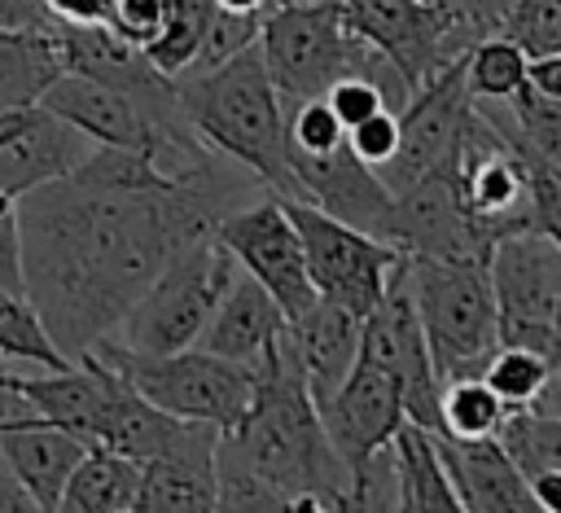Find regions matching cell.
<instances>
[{"label":"cell","instance_id":"6da1fadb","mask_svg":"<svg viewBox=\"0 0 561 513\" xmlns=\"http://www.w3.org/2000/svg\"><path fill=\"white\" fill-rule=\"evenodd\" d=\"M215 162L219 153H206L171 171L145 149L92 145L70 175L18 197L22 294L61 355L110 338L158 267L232 210Z\"/></svg>","mask_w":561,"mask_h":513},{"label":"cell","instance_id":"7a4b0ae2","mask_svg":"<svg viewBox=\"0 0 561 513\" xmlns=\"http://www.w3.org/2000/svg\"><path fill=\"white\" fill-rule=\"evenodd\" d=\"M254 373V399L232 430H219V443L285 495V513L289 500L307 491L324 500V513H342L351 469L320 425V412L311 403L307 377L285 329L259 355Z\"/></svg>","mask_w":561,"mask_h":513},{"label":"cell","instance_id":"3957f363","mask_svg":"<svg viewBox=\"0 0 561 513\" xmlns=\"http://www.w3.org/2000/svg\"><path fill=\"white\" fill-rule=\"evenodd\" d=\"M175 101L188 132L219 158L250 171L276 197H302L289 171L285 105L263 66L259 44L232 53L228 61L193 75H175Z\"/></svg>","mask_w":561,"mask_h":513},{"label":"cell","instance_id":"277c9868","mask_svg":"<svg viewBox=\"0 0 561 513\" xmlns=\"http://www.w3.org/2000/svg\"><path fill=\"white\" fill-rule=\"evenodd\" d=\"M259 53H263V66L276 83L285 114L298 101L324 96L329 83H337L346 75L373 79L394 114L412 96L408 83L399 79V70L368 39H359L346 26L342 0H294V4L272 9L259 26Z\"/></svg>","mask_w":561,"mask_h":513},{"label":"cell","instance_id":"5b68a950","mask_svg":"<svg viewBox=\"0 0 561 513\" xmlns=\"http://www.w3.org/2000/svg\"><path fill=\"white\" fill-rule=\"evenodd\" d=\"M403 272H408V289H412L438 381L482 377L491 351L500 346L486 259L403 254Z\"/></svg>","mask_w":561,"mask_h":513},{"label":"cell","instance_id":"8992f818","mask_svg":"<svg viewBox=\"0 0 561 513\" xmlns=\"http://www.w3.org/2000/svg\"><path fill=\"white\" fill-rule=\"evenodd\" d=\"M232 276H237V259L210 228V232L184 241L158 267V276L123 311V320H118V329L110 338L118 346L145 351V355L184 351L206 329V320H210V311L224 298Z\"/></svg>","mask_w":561,"mask_h":513},{"label":"cell","instance_id":"52a82bcc","mask_svg":"<svg viewBox=\"0 0 561 513\" xmlns=\"http://www.w3.org/2000/svg\"><path fill=\"white\" fill-rule=\"evenodd\" d=\"M88 351L110 360L149 403H158L162 412L184 417V421H206L215 430H232L254 399V377H259L254 368L259 364L224 360V355H210L202 346L145 355V351L118 346L114 338H101Z\"/></svg>","mask_w":561,"mask_h":513},{"label":"cell","instance_id":"ba28073f","mask_svg":"<svg viewBox=\"0 0 561 513\" xmlns=\"http://www.w3.org/2000/svg\"><path fill=\"white\" fill-rule=\"evenodd\" d=\"M486 276L500 342L557 360L552 320L561 307V246L539 228L500 232L486 250Z\"/></svg>","mask_w":561,"mask_h":513},{"label":"cell","instance_id":"9c48e42d","mask_svg":"<svg viewBox=\"0 0 561 513\" xmlns=\"http://www.w3.org/2000/svg\"><path fill=\"white\" fill-rule=\"evenodd\" d=\"M280 202H285L289 224L298 228L307 276L316 285V294L364 320L377 307V298L386 294V281L403 254L390 241L333 219L329 210H320L307 197H280Z\"/></svg>","mask_w":561,"mask_h":513},{"label":"cell","instance_id":"30bf717a","mask_svg":"<svg viewBox=\"0 0 561 513\" xmlns=\"http://www.w3.org/2000/svg\"><path fill=\"white\" fill-rule=\"evenodd\" d=\"M342 18L399 70L408 92H416L478 39L438 0H342Z\"/></svg>","mask_w":561,"mask_h":513},{"label":"cell","instance_id":"8fae6325","mask_svg":"<svg viewBox=\"0 0 561 513\" xmlns=\"http://www.w3.org/2000/svg\"><path fill=\"white\" fill-rule=\"evenodd\" d=\"M359 355L381 364L386 373H394V381L403 390V417L408 421H416L425 430H438V390H443V381H438L434 360H430V342H425V329H421V316H416V303H412V289H408L403 259L394 263L377 307L359 320Z\"/></svg>","mask_w":561,"mask_h":513},{"label":"cell","instance_id":"7c38bea8","mask_svg":"<svg viewBox=\"0 0 561 513\" xmlns=\"http://www.w3.org/2000/svg\"><path fill=\"white\" fill-rule=\"evenodd\" d=\"M381 237L399 254H425V259H486L495 241L465 206L456 167L425 171L412 184L394 189Z\"/></svg>","mask_w":561,"mask_h":513},{"label":"cell","instance_id":"4fadbf2b","mask_svg":"<svg viewBox=\"0 0 561 513\" xmlns=\"http://www.w3.org/2000/svg\"><path fill=\"white\" fill-rule=\"evenodd\" d=\"M473 110V96L465 88V53L456 61H447L434 79H425L399 110V145L394 153L377 167V175L386 180V189H403L425 171L438 167H456V149H460V132L465 118Z\"/></svg>","mask_w":561,"mask_h":513},{"label":"cell","instance_id":"5bb4252c","mask_svg":"<svg viewBox=\"0 0 561 513\" xmlns=\"http://www.w3.org/2000/svg\"><path fill=\"white\" fill-rule=\"evenodd\" d=\"M215 237L232 250V259L280 303L285 320L316 303V285L307 276L298 228L285 215V202L272 193L250 206H232L215 219Z\"/></svg>","mask_w":561,"mask_h":513},{"label":"cell","instance_id":"9a60e30c","mask_svg":"<svg viewBox=\"0 0 561 513\" xmlns=\"http://www.w3.org/2000/svg\"><path fill=\"white\" fill-rule=\"evenodd\" d=\"M456 184L473 219L500 237L513 228H530V175L526 153L478 114V105L465 118L460 149H456Z\"/></svg>","mask_w":561,"mask_h":513},{"label":"cell","instance_id":"2e32d148","mask_svg":"<svg viewBox=\"0 0 561 513\" xmlns=\"http://www.w3.org/2000/svg\"><path fill=\"white\" fill-rule=\"evenodd\" d=\"M92 153V140L39 101L0 110V193L22 197L35 184L70 175Z\"/></svg>","mask_w":561,"mask_h":513},{"label":"cell","instance_id":"e0dca14e","mask_svg":"<svg viewBox=\"0 0 561 513\" xmlns=\"http://www.w3.org/2000/svg\"><path fill=\"white\" fill-rule=\"evenodd\" d=\"M316 412H320V425H324L333 452L346 460V469L408 421L403 390H399L394 373H386L381 364H373L364 355H355L342 386L329 399H320Z\"/></svg>","mask_w":561,"mask_h":513},{"label":"cell","instance_id":"ac0fdd59","mask_svg":"<svg viewBox=\"0 0 561 513\" xmlns=\"http://www.w3.org/2000/svg\"><path fill=\"white\" fill-rule=\"evenodd\" d=\"M289 171L307 202H316L320 210H329L333 219H342L351 228L381 237L386 215H390V189L377 175V167H368L364 158L351 153L346 140L329 153H289Z\"/></svg>","mask_w":561,"mask_h":513},{"label":"cell","instance_id":"d6986e66","mask_svg":"<svg viewBox=\"0 0 561 513\" xmlns=\"http://www.w3.org/2000/svg\"><path fill=\"white\" fill-rule=\"evenodd\" d=\"M438 452L451 478V491L460 500V513H539L526 474L508 460L500 438H456L438 434Z\"/></svg>","mask_w":561,"mask_h":513},{"label":"cell","instance_id":"ffe728a7","mask_svg":"<svg viewBox=\"0 0 561 513\" xmlns=\"http://www.w3.org/2000/svg\"><path fill=\"white\" fill-rule=\"evenodd\" d=\"M53 35H57L61 70L92 75L101 83L127 88V92L149 96V101H162V96L175 92V79H167L162 70H153L149 57H145V48L127 44L105 22H53Z\"/></svg>","mask_w":561,"mask_h":513},{"label":"cell","instance_id":"44dd1931","mask_svg":"<svg viewBox=\"0 0 561 513\" xmlns=\"http://www.w3.org/2000/svg\"><path fill=\"white\" fill-rule=\"evenodd\" d=\"M215 438H219V430L197 421L175 447L140 460L136 509H145V513L215 509Z\"/></svg>","mask_w":561,"mask_h":513},{"label":"cell","instance_id":"7402d4cb","mask_svg":"<svg viewBox=\"0 0 561 513\" xmlns=\"http://www.w3.org/2000/svg\"><path fill=\"white\" fill-rule=\"evenodd\" d=\"M285 329V311L280 303L237 263V276L228 281L224 298L215 303L206 329L197 333L193 346L224 355V360H241V364H259V355L272 346V338Z\"/></svg>","mask_w":561,"mask_h":513},{"label":"cell","instance_id":"603a6c76","mask_svg":"<svg viewBox=\"0 0 561 513\" xmlns=\"http://www.w3.org/2000/svg\"><path fill=\"white\" fill-rule=\"evenodd\" d=\"M285 333H289V346L307 377L311 403L329 399L359 355V316H351L346 307L316 294L311 307H302L294 320H285Z\"/></svg>","mask_w":561,"mask_h":513},{"label":"cell","instance_id":"cb8c5ba5","mask_svg":"<svg viewBox=\"0 0 561 513\" xmlns=\"http://www.w3.org/2000/svg\"><path fill=\"white\" fill-rule=\"evenodd\" d=\"M136 491H140V460H131L105 443H88L61 487L57 509H66V513H136Z\"/></svg>","mask_w":561,"mask_h":513},{"label":"cell","instance_id":"d4e9b609","mask_svg":"<svg viewBox=\"0 0 561 513\" xmlns=\"http://www.w3.org/2000/svg\"><path fill=\"white\" fill-rule=\"evenodd\" d=\"M390 443L399 460V509L403 513H460L434 430L403 421Z\"/></svg>","mask_w":561,"mask_h":513},{"label":"cell","instance_id":"484cf974","mask_svg":"<svg viewBox=\"0 0 561 513\" xmlns=\"http://www.w3.org/2000/svg\"><path fill=\"white\" fill-rule=\"evenodd\" d=\"M61 75V53L53 26H0V110L39 101V92Z\"/></svg>","mask_w":561,"mask_h":513},{"label":"cell","instance_id":"4316f807","mask_svg":"<svg viewBox=\"0 0 561 513\" xmlns=\"http://www.w3.org/2000/svg\"><path fill=\"white\" fill-rule=\"evenodd\" d=\"M210 18H215V0H162V26L145 44L149 66L162 70L167 79L184 75L202 53Z\"/></svg>","mask_w":561,"mask_h":513},{"label":"cell","instance_id":"83f0119b","mask_svg":"<svg viewBox=\"0 0 561 513\" xmlns=\"http://www.w3.org/2000/svg\"><path fill=\"white\" fill-rule=\"evenodd\" d=\"M0 364L4 368H18V364L66 368L70 364V355H61L57 342L48 338L31 298L22 289H4V285H0Z\"/></svg>","mask_w":561,"mask_h":513},{"label":"cell","instance_id":"f1b7e54d","mask_svg":"<svg viewBox=\"0 0 561 513\" xmlns=\"http://www.w3.org/2000/svg\"><path fill=\"white\" fill-rule=\"evenodd\" d=\"M508 408L482 377H451L438 390V434L456 438H491L500 434Z\"/></svg>","mask_w":561,"mask_h":513},{"label":"cell","instance_id":"f546056e","mask_svg":"<svg viewBox=\"0 0 561 513\" xmlns=\"http://www.w3.org/2000/svg\"><path fill=\"white\" fill-rule=\"evenodd\" d=\"M500 447L508 452V460L526 474V482L535 474L561 469V417L557 412H539V408H513L500 425Z\"/></svg>","mask_w":561,"mask_h":513},{"label":"cell","instance_id":"4dcf8cb0","mask_svg":"<svg viewBox=\"0 0 561 513\" xmlns=\"http://www.w3.org/2000/svg\"><path fill=\"white\" fill-rule=\"evenodd\" d=\"M526 61L530 57L508 35H500V31L478 35L465 48V88H469V96L473 101H504L513 88L526 83Z\"/></svg>","mask_w":561,"mask_h":513},{"label":"cell","instance_id":"1f68e13d","mask_svg":"<svg viewBox=\"0 0 561 513\" xmlns=\"http://www.w3.org/2000/svg\"><path fill=\"white\" fill-rule=\"evenodd\" d=\"M548 368H552V360H548V355L500 342V346L491 351L486 368H482V381H486V386L500 395V403L513 412V408H526V403L539 395V386H543Z\"/></svg>","mask_w":561,"mask_h":513},{"label":"cell","instance_id":"d6a6232c","mask_svg":"<svg viewBox=\"0 0 561 513\" xmlns=\"http://www.w3.org/2000/svg\"><path fill=\"white\" fill-rule=\"evenodd\" d=\"M394 438V434H390ZM377 443L373 452H364L351 465L346 478V509H399V460H394V443Z\"/></svg>","mask_w":561,"mask_h":513},{"label":"cell","instance_id":"836d02e7","mask_svg":"<svg viewBox=\"0 0 561 513\" xmlns=\"http://www.w3.org/2000/svg\"><path fill=\"white\" fill-rule=\"evenodd\" d=\"M495 31L508 35L526 57L561 53V0H508Z\"/></svg>","mask_w":561,"mask_h":513},{"label":"cell","instance_id":"e575fe53","mask_svg":"<svg viewBox=\"0 0 561 513\" xmlns=\"http://www.w3.org/2000/svg\"><path fill=\"white\" fill-rule=\"evenodd\" d=\"M285 140H289V153H329L346 140V127L337 123L324 96H311L285 114Z\"/></svg>","mask_w":561,"mask_h":513},{"label":"cell","instance_id":"d590c367","mask_svg":"<svg viewBox=\"0 0 561 513\" xmlns=\"http://www.w3.org/2000/svg\"><path fill=\"white\" fill-rule=\"evenodd\" d=\"M259 26H263V13H237V9H219V4H215V18H210L206 39H202V53H197V61H193L184 75L210 70V66L228 61L232 53L259 44Z\"/></svg>","mask_w":561,"mask_h":513},{"label":"cell","instance_id":"8d00e7d4","mask_svg":"<svg viewBox=\"0 0 561 513\" xmlns=\"http://www.w3.org/2000/svg\"><path fill=\"white\" fill-rule=\"evenodd\" d=\"M324 101H329V110L337 114V123H342V127H355V123H364L368 114L390 110V105H386V96H381V88H377L373 79H364V75H346V79L329 83Z\"/></svg>","mask_w":561,"mask_h":513},{"label":"cell","instance_id":"74e56055","mask_svg":"<svg viewBox=\"0 0 561 513\" xmlns=\"http://www.w3.org/2000/svg\"><path fill=\"white\" fill-rule=\"evenodd\" d=\"M346 145H351V153L364 158L368 167H381V162L394 153V145H399V114H394V110L368 114L364 123L346 127Z\"/></svg>","mask_w":561,"mask_h":513},{"label":"cell","instance_id":"f35d334b","mask_svg":"<svg viewBox=\"0 0 561 513\" xmlns=\"http://www.w3.org/2000/svg\"><path fill=\"white\" fill-rule=\"evenodd\" d=\"M105 26L118 31L127 44L145 48L158 35V26H162V0H114Z\"/></svg>","mask_w":561,"mask_h":513},{"label":"cell","instance_id":"ab89813d","mask_svg":"<svg viewBox=\"0 0 561 513\" xmlns=\"http://www.w3.org/2000/svg\"><path fill=\"white\" fill-rule=\"evenodd\" d=\"M0 285L22 289V237H18V197L0 193Z\"/></svg>","mask_w":561,"mask_h":513},{"label":"cell","instance_id":"60d3db41","mask_svg":"<svg viewBox=\"0 0 561 513\" xmlns=\"http://www.w3.org/2000/svg\"><path fill=\"white\" fill-rule=\"evenodd\" d=\"M465 31H473V35H491L495 26H500V13H504V4L508 0H438Z\"/></svg>","mask_w":561,"mask_h":513},{"label":"cell","instance_id":"b9f144b4","mask_svg":"<svg viewBox=\"0 0 561 513\" xmlns=\"http://www.w3.org/2000/svg\"><path fill=\"white\" fill-rule=\"evenodd\" d=\"M114 0H44L53 22H105Z\"/></svg>","mask_w":561,"mask_h":513},{"label":"cell","instance_id":"7bdbcfd3","mask_svg":"<svg viewBox=\"0 0 561 513\" xmlns=\"http://www.w3.org/2000/svg\"><path fill=\"white\" fill-rule=\"evenodd\" d=\"M0 26H26V31H44L53 26L44 0H0Z\"/></svg>","mask_w":561,"mask_h":513},{"label":"cell","instance_id":"ee69618b","mask_svg":"<svg viewBox=\"0 0 561 513\" xmlns=\"http://www.w3.org/2000/svg\"><path fill=\"white\" fill-rule=\"evenodd\" d=\"M526 79H530L539 92H548V96H557V101H561V53L530 57V61H526Z\"/></svg>","mask_w":561,"mask_h":513},{"label":"cell","instance_id":"f6af8a7d","mask_svg":"<svg viewBox=\"0 0 561 513\" xmlns=\"http://www.w3.org/2000/svg\"><path fill=\"white\" fill-rule=\"evenodd\" d=\"M530 495H535V509L539 513H561V469L535 474L530 478Z\"/></svg>","mask_w":561,"mask_h":513},{"label":"cell","instance_id":"bcb514c9","mask_svg":"<svg viewBox=\"0 0 561 513\" xmlns=\"http://www.w3.org/2000/svg\"><path fill=\"white\" fill-rule=\"evenodd\" d=\"M9 509H35V504H31V495L22 491V482L13 478V469L0 452V513H9Z\"/></svg>","mask_w":561,"mask_h":513},{"label":"cell","instance_id":"7dc6e473","mask_svg":"<svg viewBox=\"0 0 561 513\" xmlns=\"http://www.w3.org/2000/svg\"><path fill=\"white\" fill-rule=\"evenodd\" d=\"M526 408H539V412H557V417H561V360L548 368V377H543L539 395H535Z\"/></svg>","mask_w":561,"mask_h":513},{"label":"cell","instance_id":"c3c4849f","mask_svg":"<svg viewBox=\"0 0 561 513\" xmlns=\"http://www.w3.org/2000/svg\"><path fill=\"white\" fill-rule=\"evenodd\" d=\"M219 9H237V13H263L267 18V0H215Z\"/></svg>","mask_w":561,"mask_h":513},{"label":"cell","instance_id":"681fc988","mask_svg":"<svg viewBox=\"0 0 561 513\" xmlns=\"http://www.w3.org/2000/svg\"><path fill=\"white\" fill-rule=\"evenodd\" d=\"M552 333H557V360H561V307H557V320H552ZM552 360V364H557Z\"/></svg>","mask_w":561,"mask_h":513},{"label":"cell","instance_id":"f907efd6","mask_svg":"<svg viewBox=\"0 0 561 513\" xmlns=\"http://www.w3.org/2000/svg\"><path fill=\"white\" fill-rule=\"evenodd\" d=\"M0 368H4V364H0Z\"/></svg>","mask_w":561,"mask_h":513}]
</instances>
